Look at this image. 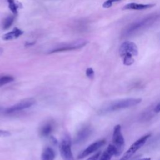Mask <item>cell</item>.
<instances>
[{
    "label": "cell",
    "mask_w": 160,
    "mask_h": 160,
    "mask_svg": "<svg viewBox=\"0 0 160 160\" xmlns=\"http://www.w3.org/2000/svg\"><path fill=\"white\" fill-rule=\"evenodd\" d=\"M154 4H138L131 2L127 4L123 7V9H130V10H144L152 8L154 6Z\"/></svg>",
    "instance_id": "cell-11"
},
{
    "label": "cell",
    "mask_w": 160,
    "mask_h": 160,
    "mask_svg": "<svg viewBox=\"0 0 160 160\" xmlns=\"http://www.w3.org/2000/svg\"><path fill=\"white\" fill-rule=\"evenodd\" d=\"M35 103H36V100L34 98L24 99L18 102V103L15 104L14 105L6 109V112L7 114H11V113L18 112L23 109L30 108L31 106L35 104Z\"/></svg>",
    "instance_id": "cell-7"
},
{
    "label": "cell",
    "mask_w": 160,
    "mask_h": 160,
    "mask_svg": "<svg viewBox=\"0 0 160 160\" xmlns=\"http://www.w3.org/2000/svg\"><path fill=\"white\" fill-rule=\"evenodd\" d=\"M91 132V130L89 128V127L85 126L82 128L77 132L74 139V142L78 144V143H81L84 142L87 138H88Z\"/></svg>",
    "instance_id": "cell-10"
},
{
    "label": "cell",
    "mask_w": 160,
    "mask_h": 160,
    "mask_svg": "<svg viewBox=\"0 0 160 160\" xmlns=\"http://www.w3.org/2000/svg\"><path fill=\"white\" fill-rule=\"evenodd\" d=\"M34 43H35V42H26V44H25V46H32L33 44H34Z\"/></svg>",
    "instance_id": "cell-24"
},
{
    "label": "cell",
    "mask_w": 160,
    "mask_h": 160,
    "mask_svg": "<svg viewBox=\"0 0 160 160\" xmlns=\"http://www.w3.org/2000/svg\"><path fill=\"white\" fill-rule=\"evenodd\" d=\"M59 147L63 160H75L71 151V139L69 135L66 134L62 138Z\"/></svg>",
    "instance_id": "cell-4"
},
{
    "label": "cell",
    "mask_w": 160,
    "mask_h": 160,
    "mask_svg": "<svg viewBox=\"0 0 160 160\" xmlns=\"http://www.w3.org/2000/svg\"><path fill=\"white\" fill-rule=\"evenodd\" d=\"M100 154H101V152H98L94 155H92V156H91L90 158H89L87 160H98L100 156Z\"/></svg>",
    "instance_id": "cell-22"
},
{
    "label": "cell",
    "mask_w": 160,
    "mask_h": 160,
    "mask_svg": "<svg viewBox=\"0 0 160 160\" xmlns=\"http://www.w3.org/2000/svg\"><path fill=\"white\" fill-rule=\"evenodd\" d=\"M154 111H155L156 113H158V112H160V102L156 106L155 109H154Z\"/></svg>",
    "instance_id": "cell-23"
},
{
    "label": "cell",
    "mask_w": 160,
    "mask_h": 160,
    "mask_svg": "<svg viewBox=\"0 0 160 160\" xmlns=\"http://www.w3.org/2000/svg\"><path fill=\"white\" fill-rule=\"evenodd\" d=\"M14 81V78L11 76H4L0 78V87Z\"/></svg>",
    "instance_id": "cell-17"
},
{
    "label": "cell",
    "mask_w": 160,
    "mask_h": 160,
    "mask_svg": "<svg viewBox=\"0 0 160 160\" xmlns=\"http://www.w3.org/2000/svg\"><path fill=\"white\" fill-rule=\"evenodd\" d=\"M138 54V49L135 43L126 41L124 42L119 48V55L122 59L123 64L130 66L134 62V56Z\"/></svg>",
    "instance_id": "cell-2"
},
{
    "label": "cell",
    "mask_w": 160,
    "mask_h": 160,
    "mask_svg": "<svg viewBox=\"0 0 160 160\" xmlns=\"http://www.w3.org/2000/svg\"><path fill=\"white\" fill-rule=\"evenodd\" d=\"M116 149L113 144H109L106 149L104 151L99 160H111L113 156H116Z\"/></svg>",
    "instance_id": "cell-12"
},
{
    "label": "cell",
    "mask_w": 160,
    "mask_h": 160,
    "mask_svg": "<svg viewBox=\"0 0 160 160\" xmlns=\"http://www.w3.org/2000/svg\"><path fill=\"white\" fill-rule=\"evenodd\" d=\"M135 160H151V158H141V159H137Z\"/></svg>",
    "instance_id": "cell-25"
},
{
    "label": "cell",
    "mask_w": 160,
    "mask_h": 160,
    "mask_svg": "<svg viewBox=\"0 0 160 160\" xmlns=\"http://www.w3.org/2000/svg\"><path fill=\"white\" fill-rule=\"evenodd\" d=\"M23 34V31L18 28H14L12 31L5 34L3 36H2V39L5 40V41H8V40H12V39H17L18 38H19L20 36H21Z\"/></svg>",
    "instance_id": "cell-14"
},
{
    "label": "cell",
    "mask_w": 160,
    "mask_h": 160,
    "mask_svg": "<svg viewBox=\"0 0 160 160\" xmlns=\"http://www.w3.org/2000/svg\"><path fill=\"white\" fill-rule=\"evenodd\" d=\"M14 19V16L11 15H9L7 18H6L2 22V29L4 30L9 29L13 23Z\"/></svg>",
    "instance_id": "cell-16"
},
{
    "label": "cell",
    "mask_w": 160,
    "mask_h": 160,
    "mask_svg": "<svg viewBox=\"0 0 160 160\" xmlns=\"http://www.w3.org/2000/svg\"><path fill=\"white\" fill-rule=\"evenodd\" d=\"M56 154L54 150L50 147L44 148L41 153V160H54Z\"/></svg>",
    "instance_id": "cell-15"
},
{
    "label": "cell",
    "mask_w": 160,
    "mask_h": 160,
    "mask_svg": "<svg viewBox=\"0 0 160 160\" xmlns=\"http://www.w3.org/2000/svg\"><path fill=\"white\" fill-rule=\"evenodd\" d=\"M53 128V122L52 121H48L41 127L39 129V134L42 137H47L52 132Z\"/></svg>",
    "instance_id": "cell-13"
},
{
    "label": "cell",
    "mask_w": 160,
    "mask_h": 160,
    "mask_svg": "<svg viewBox=\"0 0 160 160\" xmlns=\"http://www.w3.org/2000/svg\"><path fill=\"white\" fill-rule=\"evenodd\" d=\"M86 74L89 79H93L94 77V71L91 68H88L86 71Z\"/></svg>",
    "instance_id": "cell-20"
},
{
    "label": "cell",
    "mask_w": 160,
    "mask_h": 160,
    "mask_svg": "<svg viewBox=\"0 0 160 160\" xmlns=\"http://www.w3.org/2000/svg\"><path fill=\"white\" fill-rule=\"evenodd\" d=\"M11 136V132L8 131L0 129V137H9Z\"/></svg>",
    "instance_id": "cell-21"
},
{
    "label": "cell",
    "mask_w": 160,
    "mask_h": 160,
    "mask_svg": "<svg viewBox=\"0 0 160 160\" xmlns=\"http://www.w3.org/2000/svg\"><path fill=\"white\" fill-rule=\"evenodd\" d=\"M151 136L150 134H146L138 140H136L130 147L125 152L120 160H128L137 151H138L146 142L148 139Z\"/></svg>",
    "instance_id": "cell-6"
},
{
    "label": "cell",
    "mask_w": 160,
    "mask_h": 160,
    "mask_svg": "<svg viewBox=\"0 0 160 160\" xmlns=\"http://www.w3.org/2000/svg\"><path fill=\"white\" fill-rule=\"evenodd\" d=\"M112 142L116 149V156H119L123 151L124 148V139L121 132L120 124H117L114 127L112 134Z\"/></svg>",
    "instance_id": "cell-5"
},
{
    "label": "cell",
    "mask_w": 160,
    "mask_h": 160,
    "mask_svg": "<svg viewBox=\"0 0 160 160\" xmlns=\"http://www.w3.org/2000/svg\"><path fill=\"white\" fill-rule=\"evenodd\" d=\"M160 18V14L157 13L149 14L132 23L128 25L121 32V38H129L139 34L152 26Z\"/></svg>",
    "instance_id": "cell-1"
},
{
    "label": "cell",
    "mask_w": 160,
    "mask_h": 160,
    "mask_svg": "<svg viewBox=\"0 0 160 160\" xmlns=\"http://www.w3.org/2000/svg\"><path fill=\"white\" fill-rule=\"evenodd\" d=\"M121 1H122V0H107L103 4H102V6L103 8H109L110 7H111L112 6V4L114 2H119Z\"/></svg>",
    "instance_id": "cell-19"
},
{
    "label": "cell",
    "mask_w": 160,
    "mask_h": 160,
    "mask_svg": "<svg viewBox=\"0 0 160 160\" xmlns=\"http://www.w3.org/2000/svg\"><path fill=\"white\" fill-rule=\"evenodd\" d=\"M141 102V99L140 98H128L115 101L108 104L104 108H102L101 109L100 112L102 114L111 112L124 108L134 106L139 104Z\"/></svg>",
    "instance_id": "cell-3"
},
{
    "label": "cell",
    "mask_w": 160,
    "mask_h": 160,
    "mask_svg": "<svg viewBox=\"0 0 160 160\" xmlns=\"http://www.w3.org/2000/svg\"><path fill=\"white\" fill-rule=\"evenodd\" d=\"M8 4H9V8L10 9V10L12 11V12L14 14V15H17L18 14V5L16 4V3L15 2L14 0H8Z\"/></svg>",
    "instance_id": "cell-18"
},
{
    "label": "cell",
    "mask_w": 160,
    "mask_h": 160,
    "mask_svg": "<svg viewBox=\"0 0 160 160\" xmlns=\"http://www.w3.org/2000/svg\"><path fill=\"white\" fill-rule=\"evenodd\" d=\"M88 42L86 40L84 39H79L73 41L72 42L68 43L67 44L62 45V46H59L56 48L52 50H51L49 53H54L58 52H62V51H71L74 49H78L82 47H84Z\"/></svg>",
    "instance_id": "cell-8"
},
{
    "label": "cell",
    "mask_w": 160,
    "mask_h": 160,
    "mask_svg": "<svg viewBox=\"0 0 160 160\" xmlns=\"http://www.w3.org/2000/svg\"><path fill=\"white\" fill-rule=\"evenodd\" d=\"M105 142H106V141L104 139H100V140L94 142L93 143H92L89 146H88L84 151H82L79 154L78 158L79 159H82V158L89 156V154L96 151L98 149H99L101 147L104 146L105 144Z\"/></svg>",
    "instance_id": "cell-9"
}]
</instances>
